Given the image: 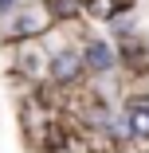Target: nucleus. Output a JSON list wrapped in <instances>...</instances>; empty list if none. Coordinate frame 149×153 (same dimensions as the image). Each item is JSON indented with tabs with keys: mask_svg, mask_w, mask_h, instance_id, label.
<instances>
[{
	"mask_svg": "<svg viewBox=\"0 0 149 153\" xmlns=\"http://www.w3.org/2000/svg\"><path fill=\"white\" fill-rule=\"evenodd\" d=\"M79 71H82V59L71 55V51H59V55L51 59V75H55V82H71Z\"/></svg>",
	"mask_w": 149,
	"mask_h": 153,
	"instance_id": "1",
	"label": "nucleus"
},
{
	"mask_svg": "<svg viewBox=\"0 0 149 153\" xmlns=\"http://www.w3.org/2000/svg\"><path fill=\"white\" fill-rule=\"evenodd\" d=\"M86 63H90L94 71H106V67L114 63V55H110L106 43H90V51H86Z\"/></svg>",
	"mask_w": 149,
	"mask_h": 153,
	"instance_id": "2",
	"label": "nucleus"
},
{
	"mask_svg": "<svg viewBox=\"0 0 149 153\" xmlns=\"http://www.w3.org/2000/svg\"><path fill=\"white\" fill-rule=\"evenodd\" d=\"M86 12H90L94 20H110L118 12V0H86Z\"/></svg>",
	"mask_w": 149,
	"mask_h": 153,
	"instance_id": "3",
	"label": "nucleus"
},
{
	"mask_svg": "<svg viewBox=\"0 0 149 153\" xmlns=\"http://www.w3.org/2000/svg\"><path fill=\"white\" fill-rule=\"evenodd\" d=\"M130 130H133L137 137H149V110H145V106H133V114H130Z\"/></svg>",
	"mask_w": 149,
	"mask_h": 153,
	"instance_id": "4",
	"label": "nucleus"
},
{
	"mask_svg": "<svg viewBox=\"0 0 149 153\" xmlns=\"http://www.w3.org/2000/svg\"><path fill=\"white\" fill-rule=\"evenodd\" d=\"M43 27H47V20H24V24H16V27H12V32H16V36H24V32H43Z\"/></svg>",
	"mask_w": 149,
	"mask_h": 153,
	"instance_id": "5",
	"label": "nucleus"
},
{
	"mask_svg": "<svg viewBox=\"0 0 149 153\" xmlns=\"http://www.w3.org/2000/svg\"><path fill=\"white\" fill-rule=\"evenodd\" d=\"M51 8H55L59 16H75V12H79V0H51Z\"/></svg>",
	"mask_w": 149,
	"mask_h": 153,
	"instance_id": "6",
	"label": "nucleus"
},
{
	"mask_svg": "<svg viewBox=\"0 0 149 153\" xmlns=\"http://www.w3.org/2000/svg\"><path fill=\"white\" fill-rule=\"evenodd\" d=\"M8 4H12V0H0V8H8Z\"/></svg>",
	"mask_w": 149,
	"mask_h": 153,
	"instance_id": "7",
	"label": "nucleus"
}]
</instances>
